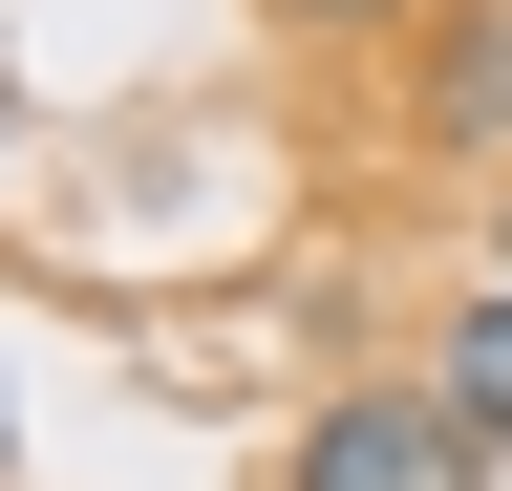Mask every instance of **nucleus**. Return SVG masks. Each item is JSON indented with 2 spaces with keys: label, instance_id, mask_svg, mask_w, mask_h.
Instances as JSON below:
<instances>
[{
  "label": "nucleus",
  "instance_id": "obj_7",
  "mask_svg": "<svg viewBox=\"0 0 512 491\" xmlns=\"http://www.w3.org/2000/svg\"><path fill=\"white\" fill-rule=\"evenodd\" d=\"M0 449H22V406H0Z\"/></svg>",
  "mask_w": 512,
  "mask_h": 491
},
{
  "label": "nucleus",
  "instance_id": "obj_6",
  "mask_svg": "<svg viewBox=\"0 0 512 491\" xmlns=\"http://www.w3.org/2000/svg\"><path fill=\"white\" fill-rule=\"evenodd\" d=\"M491 278H512V193H491Z\"/></svg>",
  "mask_w": 512,
  "mask_h": 491
},
{
  "label": "nucleus",
  "instance_id": "obj_4",
  "mask_svg": "<svg viewBox=\"0 0 512 491\" xmlns=\"http://www.w3.org/2000/svg\"><path fill=\"white\" fill-rule=\"evenodd\" d=\"M278 22H299V43H427L448 0H278Z\"/></svg>",
  "mask_w": 512,
  "mask_h": 491
},
{
  "label": "nucleus",
  "instance_id": "obj_1",
  "mask_svg": "<svg viewBox=\"0 0 512 491\" xmlns=\"http://www.w3.org/2000/svg\"><path fill=\"white\" fill-rule=\"evenodd\" d=\"M278 491H491V449L448 427V385H342V406H299Z\"/></svg>",
  "mask_w": 512,
  "mask_h": 491
},
{
  "label": "nucleus",
  "instance_id": "obj_5",
  "mask_svg": "<svg viewBox=\"0 0 512 491\" xmlns=\"http://www.w3.org/2000/svg\"><path fill=\"white\" fill-rule=\"evenodd\" d=\"M0 150H22V65H0Z\"/></svg>",
  "mask_w": 512,
  "mask_h": 491
},
{
  "label": "nucleus",
  "instance_id": "obj_3",
  "mask_svg": "<svg viewBox=\"0 0 512 491\" xmlns=\"http://www.w3.org/2000/svg\"><path fill=\"white\" fill-rule=\"evenodd\" d=\"M427 385H448V427H470V449H512V278H470V299H448Z\"/></svg>",
  "mask_w": 512,
  "mask_h": 491
},
{
  "label": "nucleus",
  "instance_id": "obj_2",
  "mask_svg": "<svg viewBox=\"0 0 512 491\" xmlns=\"http://www.w3.org/2000/svg\"><path fill=\"white\" fill-rule=\"evenodd\" d=\"M406 107H427V150H512V0H448L406 43Z\"/></svg>",
  "mask_w": 512,
  "mask_h": 491
}]
</instances>
